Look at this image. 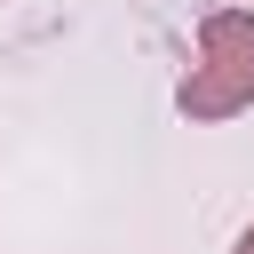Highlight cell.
Returning <instances> with one entry per match:
<instances>
[{
  "instance_id": "obj_1",
  "label": "cell",
  "mask_w": 254,
  "mask_h": 254,
  "mask_svg": "<svg viewBox=\"0 0 254 254\" xmlns=\"http://www.w3.org/2000/svg\"><path fill=\"white\" fill-rule=\"evenodd\" d=\"M175 103H183V119H230L254 103V16L214 8L198 24V64L183 71Z\"/></svg>"
},
{
  "instance_id": "obj_2",
  "label": "cell",
  "mask_w": 254,
  "mask_h": 254,
  "mask_svg": "<svg viewBox=\"0 0 254 254\" xmlns=\"http://www.w3.org/2000/svg\"><path fill=\"white\" fill-rule=\"evenodd\" d=\"M238 254H254V230H246V238H238Z\"/></svg>"
}]
</instances>
